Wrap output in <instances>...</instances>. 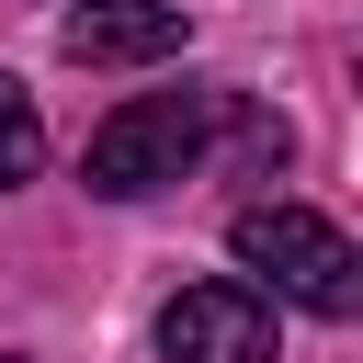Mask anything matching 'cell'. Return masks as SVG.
<instances>
[{
    "mask_svg": "<svg viewBox=\"0 0 363 363\" xmlns=\"http://www.w3.org/2000/svg\"><path fill=\"white\" fill-rule=\"evenodd\" d=\"M0 363H23V352H0Z\"/></svg>",
    "mask_w": 363,
    "mask_h": 363,
    "instance_id": "8992f818",
    "label": "cell"
},
{
    "mask_svg": "<svg viewBox=\"0 0 363 363\" xmlns=\"http://www.w3.org/2000/svg\"><path fill=\"white\" fill-rule=\"evenodd\" d=\"M45 170V113H34V91L23 79H0V193L11 182H34Z\"/></svg>",
    "mask_w": 363,
    "mask_h": 363,
    "instance_id": "5b68a950",
    "label": "cell"
},
{
    "mask_svg": "<svg viewBox=\"0 0 363 363\" xmlns=\"http://www.w3.org/2000/svg\"><path fill=\"white\" fill-rule=\"evenodd\" d=\"M182 0H79L68 23H57V45L79 57V68H159V57H182Z\"/></svg>",
    "mask_w": 363,
    "mask_h": 363,
    "instance_id": "277c9868",
    "label": "cell"
},
{
    "mask_svg": "<svg viewBox=\"0 0 363 363\" xmlns=\"http://www.w3.org/2000/svg\"><path fill=\"white\" fill-rule=\"evenodd\" d=\"M170 363H272V295L261 284H182L159 306Z\"/></svg>",
    "mask_w": 363,
    "mask_h": 363,
    "instance_id": "3957f363",
    "label": "cell"
},
{
    "mask_svg": "<svg viewBox=\"0 0 363 363\" xmlns=\"http://www.w3.org/2000/svg\"><path fill=\"white\" fill-rule=\"evenodd\" d=\"M227 250L250 272H272V295H295L306 318H363V250L318 216V204H238Z\"/></svg>",
    "mask_w": 363,
    "mask_h": 363,
    "instance_id": "7a4b0ae2",
    "label": "cell"
},
{
    "mask_svg": "<svg viewBox=\"0 0 363 363\" xmlns=\"http://www.w3.org/2000/svg\"><path fill=\"white\" fill-rule=\"evenodd\" d=\"M204 136H216V91H136L125 113H102V125H91V147H79V182H91L102 204L170 193V182L204 159Z\"/></svg>",
    "mask_w": 363,
    "mask_h": 363,
    "instance_id": "6da1fadb",
    "label": "cell"
}]
</instances>
